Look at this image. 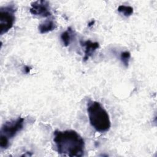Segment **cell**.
Listing matches in <instances>:
<instances>
[{
    "label": "cell",
    "instance_id": "6da1fadb",
    "mask_svg": "<svg viewBox=\"0 0 157 157\" xmlns=\"http://www.w3.org/2000/svg\"><path fill=\"white\" fill-rule=\"evenodd\" d=\"M53 141L57 151L60 155L80 157L84 154V140L74 130H56L54 132Z\"/></svg>",
    "mask_w": 157,
    "mask_h": 157
},
{
    "label": "cell",
    "instance_id": "5b68a950",
    "mask_svg": "<svg viewBox=\"0 0 157 157\" xmlns=\"http://www.w3.org/2000/svg\"><path fill=\"white\" fill-rule=\"evenodd\" d=\"M29 11L31 14L42 17H47L52 15L49 3L46 1H37L31 3Z\"/></svg>",
    "mask_w": 157,
    "mask_h": 157
},
{
    "label": "cell",
    "instance_id": "ba28073f",
    "mask_svg": "<svg viewBox=\"0 0 157 157\" xmlns=\"http://www.w3.org/2000/svg\"><path fill=\"white\" fill-rule=\"evenodd\" d=\"M72 34V31L71 28H69L67 30L61 33V39L63 42V44L64 46L67 47L69 45L71 40V35Z\"/></svg>",
    "mask_w": 157,
    "mask_h": 157
},
{
    "label": "cell",
    "instance_id": "52a82bcc",
    "mask_svg": "<svg viewBox=\"0 0 157 157\" xmlns=\"http://www.w3.org/2000/svg\"><path fill=\"white\" fill-rule=\"evenodd\" d=\"M56 26L54 21L52 19H47L39 25V31L41 34H45L53 31Z\"/></svg>",
    "mask_w": 157,
    "mask_h": 157
},
{
    "label": "cell",
    "instance_id": "3957f363",
    "mask_svg": "<svg viewBox=\"0 0 157 157\" xmlns=\"http://www.w3.org/2000/svg\"><path fill=\"white\" fill-rule=\"evenodd\" d=\"M24 118L18 117L16 120H10L4 123L0 131V147L6 149L9 145V140L15 137L18 132L23 127Z\"/></svg>",
    "mask_w": 157,
    "mask_h": 157
},
{
    "label": "cell",
    "instance_id": "7a4b0ae2",
    "mask_svg": "<svg viewBox=\"0 0 157 157\" xmlns=\"http://www.w3.org/2000/svg\"><path fill=\"white\" fill-rule=\"evenodd\" d=\"M87 112L90 124L96 131L102 133L110 129L111 122L109 115L99 102L90 101L87 105Z\"/></svg>",
    "mask_w": 157,
    "mask_h": 157
},
{
    "label": "cell",
    "instance_id": "8fae6325",
    "mask_svg": "<svg viewBox=\"0 0 157 157\" xmlns=\"http://www.w3.org/2000/svg\"><path fill=\"white\" fill-rule=\"evenodd\" d=\"M30 70H31V68L29 66H25L24 67V71H25V73H29L30 72Z\"/></svg>",
    "mask_w": 157,
    "mask_h": 157
},
{
    "label": "cell",
    "instance_id": "9c48e42d",
    "mask_svg": "<svg viewBox=\"0 0 157 157\" xmlns=\"http://www.w3.org/2000/svg\"><path fill=\"white\" fill-rule=\"evenodd\" d=\"M117 10L125 17H129L133 13V8L128 6L120 5L118 6Z\"/></svg>",
    "mask_w": 157,
    "mask_h": 157
},
{
    "label": "cell",
    "instance_id": "30bf717a",
    "mask_svg": "<svg viewBox=\"0 0 157 157\" xmlns=\"http://www.w3.org/2000/svg\"><path fill=\"white\" fill-rule=\"evenodd\" d=\"M130 58H131V53L129 52L125 51V52H123L121 53L120 59H121L122 63L124 64V66L125 67L128 66Z\"/></svg>",
    "mask_w": 157,
    "mask_h": 157
},
{
    "label": "cell",
    "instance_id": "7c38bea8",
    "mask_svg": "<svg viewBox=\"0 0 157 157\" xmlns=\"http://www.w3.org/2000/svg\"><path fill=\"white\" fill-rule=\"evenodd\" d=\"M94 23V20H92L91 21H90V22L88 23V26L90 27V26H92V25H93Z\"/></svg>",
    "mask_w": 157,
    "mask_h": 157
},
{
    "label": "cell",
    "instance_id": "277c9868",
    "mask_svg": "<svg viewBox=\"0 0 157 157\" xmlns=\"http://www.w3.org/2000/svg\"><path fill=\"white\" fill-rule=\"evenodd\" d=\"M16 7L13 4L2 6L0 8V33L1 35L8 32L13 26Z\"/></svg>",
    "mask_w": 157,
    "mask_h": 157
},
{
    "label": "cell",
    "instance_id": "8992f818",
    "mask_svg": "<svg viewBox=\"0 0 157 157\" xmlns=\"http://www.w3.org/2000/svg\"><path fill=\"white\" fill-rule=\"evenodd\" d=\"M80 44L85 47V56L83 57V61H87L90 57H91L97 48L99 47V44L96 42H91L90 40L86 41H80Z\"/></svg>",
    "mask_w": 157,
    "mask_h": 157
}]
</instances>
